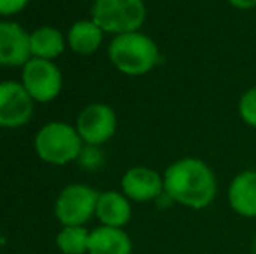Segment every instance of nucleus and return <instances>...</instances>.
<instances>
[{
    "label": "nucleus",
    "mask_w": 256,
    "mask_h": 254,
    "mask_svg": "<svg viewBox=\"0 0 256 254\" xmlns=\"http://www.w3.org/2000/svg\"><path fill=\"white\" fill-rule=\"evenodd\" d=\"M164 176V195L171 202L194 211L209 207L218 193V180L212 167L197 157H183L171 162Z\"/></svg>",
    "instance_id": "1"
},
{
    "label": "nucleus",
    "mask_w": 256,
    "mask_h": 254,
    "mask_svg": "<svg viewBox=\"0 0 256 254\" xmlns=\"http://www.w3.org/2000/svg\"><path fill=\"white\" fill-rule=\"evenodd\" d=\"M108 59L114 68L128 77H142L160 63V49L150 35L140 31L112 37L108 44Z\"/></svg>",
    "instance_id": "2"
},
{
    "label": "nucleus",
    "mask_w": 256,
    "mask_h": 254,
    "mask_svg": "<svg viewBox=\"0 0 256 254\" xmlns=\"http://www.w3.org/2000/svg\"><path fill=\"white\" fill-rule=\"evenodd\" d=\"M84 146V141L75 126L61 120L44 124L34 139L37 157L42 162L51 166H66V164L77 162Z\"/></svg>",
    "instance_id": "3"
},
{
    "label": "nucleus",
    "mask_w": 256,
    "mask_h": 254,
    "mask_svg": "<svg viewBox=\"0 0 256 254\" xmlns=\"http://www.w3.org/2000/svg\"><path fill=\"white\" fill-rule=\"evenodd\" d=\"M146 14L145 0H94L91 5V19L112 37L140 31Z\"/></svg>",
    "instance_id": "4"
},
{
    "label": "nucleus",
    "mask_w": 256,
    "mask_h": 254,
    "mask_svg": "<svg viewBox=\"0 0 256 254\" xmlns=\"http://www.w3.org/2000/svg\"><path fill=\"white\" fill-rule=\"evenodd\" d=\"M100 192L89 185L72 183L64 187L54 204V214L63 227H84L96 216Z\"/></svg>",
    "instance_id": "5"
},
{
    "label": "nucleus",
    "mask_w": 256,
    "mask_h": 254,
    "mask_svg": "<svg viewBox=\"0 0 256 254\" xmlns=\"http://www.w3.org/2000/svg\"><path fill=\"white\" fill-rule=\"evenodd\" d=\"M21 84L35 103H51L63 89V73L54 61L32 58L21 68Z\"/></svg>",
    "instance_id": "6"
},
{
    "label": "nucleus",
    "mask_w": 256,
    "mask_h": 254,
    "mask_svg": "<svg viewBox=\"0 0 256 254\" xmlns=\"http://www.w3.org/2000/svg\"><path fill=\"white\" fill-rule=\"evenodd\" d=\"M75 129L84 145L103 146L117 132V113L106 103H91L78 113Z\"/></svg>",
    "instance_id": "7"
},
{
    "label": "nucleus",
    "mask_w": 256,
    "mask_h": 254,
    "mask_svg": "<svg viewBox=\"0 0 256 254\" xmlns=\"http://www.w3.org/2000/svg\"><path fill=\"white\" fill-rule=\"evenodd\" d=\"M35 101L21 82H0V127L20 129L26 126L34 115Z\"/></svg>",
    "instance_id": "8"
},
{
    "label": "nucleus",
    "mask_w": 256,
    "mask_h": 254,
    "mask_svg": "<svg viewBox=\"0 0 256 254\" xmlns=\"http://www.w3.org/2000/svg\"><path fill=\"white\" fill-rule=\"evenodd\" d=\"M120 192L131 202H154L164 197V176L154 167L134 166L122 176Z\"/></svg>",
    "instance_id": "9"
},
{
    "label": "nucleus",
    "mask_w": 256,
    "mask_h": 254,
    "mask_svg": "<svg viewBox=\"0 0 256 254\" xmlns=\"http://www.w3.org/2000/svg\"><path fill=\"white\" fill-rule=\"evenodd\" d=\"M30 59V31L16 21L0 19V66L23 68Z\"/></svg>",
    "instance_id": "10"
},
{
    "label": "nucleus",
    "mask_w": 256,
    "mask_h": 254,
    "mask_svg": "<svg viewBox=\"0 0 256 254\" xmlns=\"http://www.w3.org/2000/svg\"><path fill=\"white\" fill-rule=\"evenodd\" d=\"M228 206L242 218H256V171L237 173L228 185Z\"/></svg>",
    "instance_id": "11"
},
{
    "label": "nucleus",
    "mask_w": 256,
    "mask_h": 254,
    "mask_svg": "<svg viewBox=\"0 0 256 254\" xmlns=\"http://www.w3.org/2000/svg\"><path fill=\"white\" fill-rule=\"evenodd\" d=\"M132 207L131 200L122 192L106 190L100 192L98 206H96V218L104 227L124 228L131 221Z\"/></svg>",
    "instance_id": "12"
},
{
    "label": "nucleus",
    "mask_w": 256,
    "mask_h": 254,
    "mask_svg": "<svg viewBox=\"0 0 256 254\" xmlns=\"http://www.w3.org/2000/svg\"><path fill=\"white\" fill-rule=\"evenodd\" d=\"M104 31L94 21L89 19H80L75 21L70 26L66 33V44L70 47V51H74L78 56H91L102 47Z\"/></svg>",
    "instance_id": "13"
},
{
    "label": "nucleus",
    "mask_w": 256,
    "mask_h": 254,
    "mask_svg": "<svg viewBox=\"0 0 256 254\" xmlns=\"http://www.w3.org/2000/svg\"><path fill=\"white\" fill-rule=\"evenodd\" d=\"M88 254H132L131 237L124 228L100 225L91 230Z\"/></svg>",
    "instance_id": "14"
},
{
    "label": "nucleus",
    "mask_w": 256,
    "mask_h": 254,
    "mask_svg": "<svg viewBox=\"0 0 256 254\" xmlns=\"http://www.w3.org/2000/svg\"><path fill=\"white\" fill-rule=\"evenodd\" d=\"M66 47V35L61 30H58V28L46 24V26L30 31L32 58L54 61V59H58L63 54Z\"/></svg>",
    "instance_id": "15"
},
{
    "label": "nucleus",
    "mask_w": 256,
    "mask_h": 254,
    "mask_svg": "<svg viewBox=\"0 0 256 254\" xmlns=\"http://www.w3.org/2000/svg\"><path fill=\"white\" fill-rule=\"evenodd\" d=\"M91 232L86 227H63L56 235V246L63 254H88Z\"/></svg>",
    "instance_id": "16"
},
{
    "label": "nucleus",
    "mask_w": 256,
    "mask_h": 254,
    "mask_svg": "<svg viewBox=\"0 0 256 254\" xmlns=\"http://www.w3.org/2000/svg\"><path fill=\"white\" fill-rule=\"evenodd\" d=\"M239 117L246 126L256 129V85L250 87L248 91L242 92L239 99Z\"/></svg>",
    "instance_id": "17"
},
{
    "label": "nucleus",
    "mask_w": 256,
    "mask_h": 254,
    "mask_svg": "<svg viewBox=\"0 0 256 254\" xmlns=\"http://www.w3.org/2000/svg\"><path fill=\"white\" fill-rule=\"evenodd\" d=\"M77 162L80 164L82 167H86V169H98L103 164V153H102V150H100V146L86 145Z\"/></svg>",
    "instance_id": "18"
},
{
    "label": "nucleus",
    "mask_w": 256,
    "mask_h": 254,
    "mask_svg": "<svg viewBox=\"0 0 256 254\" xmlns=\"http://www.w3.org/2000/svg\"><path fill=\"white\" fill-rule=\"evenodd\" d=\"M30 0H0V17H10L24 10Z\"/></svg>",
    "instance_id": "19"
},
{
    "label": "nucleus",
    "mask_w": 256,
    "mask_h": 254,
    "mask_svg": "<svg viewBox=\"0 0 256 254\" xmlns=\"http://www.w3.org/2000/svg\"><path fill=\"white\" fill-rule=\"evenodd\" d=\"M234 9L239 10H251L256 7V0H226Z\"/></svg>",
    "instance_id": "20"
},
{
    "label": "nucleus",
    "mask_w": 256,
    "mask_h": 254,
    "mask_svg": "<svg viewBox=\"0 0 256 254\" xmlns=\"http://www.w3.org/2000/svg\"><path fill=\"white\" fill-rule=\"evenodd\" d=\"M253 253L256 254V241H254V244H253Z\"/></svg>",
    "instance_id": "21"
}]
</instances>
